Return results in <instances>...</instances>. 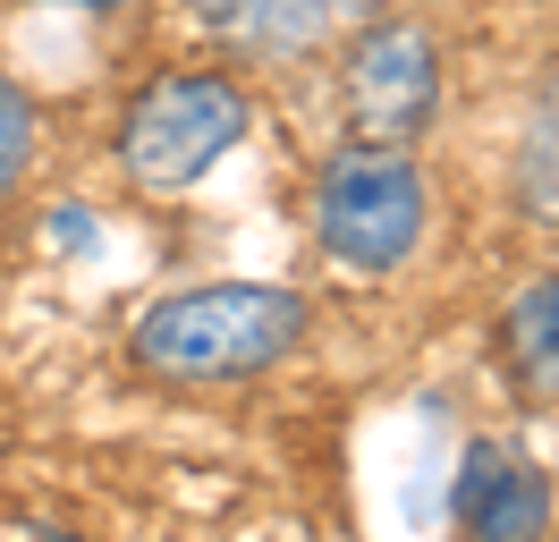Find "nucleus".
I'll list each match as a JSON object with an SVG mask.
<instances>
[{"instance_id":"nucleus-1","label":"nucleus","mask_w":559,"mask_h":542,"mask_svg":"<svg viewBox=\"0 0 559 542\" xmlns=\"http://www.w3.org/2000/svg\"><path fill=\"white\" fill-rule=\"evenodd\" d=\"M314 339V297L297 280H195L128 322V365L162 390H238Z\"/></svg>"},{"instance_id":"nucleus-2","label":"nucleus","mask_w":559,"mask_h":542,"mask_svg":"<svg viewBox=\"0 0 559 542\" xmlns=\"http://www.w3.org/2000/svg\"><path fill=\"white\" fill-rule=\"evenodd\" d=\"M254 136V94L221 60H170L136 76L110 119V169L128 196H187Z\"/></svg>"},{"instance_id":"nucleus-3","label":"nucleus","mask_w":559,"mask_h":542,"mask_svg":"<svg viewBox=\"0 0 559 542\" xmlns=\"http://www.w3.org/2000/svg\"><path fill=\"white\" fill-rule=\"evenodd\" d=\"M432 221H441V187H432L424 153H407V144H356V136H340L314 162V178H306L314 255L356 271V280L407 271L432 246Z\"/></svg>"},{"instance_id":"nucleus-4","label":"nucleus","mask_w":559,"mask_h":542,"mask_svg":"<svg viewBox=\"0 0 559 542\" xmlns=\"http://www.w3.org/2000/svg\"><path fill=\"white\" fill-rule=\"evenodd\" d=\"M331 94H340V136L424 153V136L450 102V43L407 0L373 9V17H356V34L331 43Z\"/></svg>"},{"instance_id":"nucleus-5","label":"nucleus","mask_w":559,"mask_h":542,"mask_svg":"<svg viewBox=\"0 0 559 542\" xmlns=\"http://www.w3.org/2000/svg\"><path fill=\"white\" fill-rule=\"evenodd\" d=\"M187 26L204 34V60L288 76V68L331 60L348 17L331 0H187Z\"/></svg>"},{"instance_id":"nucleus-6","label":"nucleus","mask_w":559,"mask_h":542,"mask_svg":"<svg viewBox=\"0 0 559 542\" xmlns=\"http://www.w3.org/2000/svg\"><path fill=\"white\" fill-rule=\"evenodd\" d=\"M457 542H551L559 526V474L509 440H475L450 492Z\"/></svg>"},{"instance_id":"nucleus-7","label":"nucleus","mask_w":559,"mask_h":542,"mask_svg":"<svg viewBox=\"0 0 559 542\" xmlns=\"http://www.w3.org/2000/svg\"><path fill=\"white\" fill-rule=\"evenodd\" d=\"M500 196H509V212H518V229H534V237L559 246V68L525 94V110H518Z\"/></svg>"},{"instance_id":"nucleus-8","label":"nucleus","mask_w":559,"mask_h":542,"mask_svg":"<svg viewBox=\"0 0 559 542\" xmlns=\"http://www.w3.org/2000/svg\"><path fill=\"white\" fill-rule=\"evenodd\" d=\"M500 373L518 399H559V263L518 280V297L500 305Z\"/></svg>"},{"instance_id":"nucleus-9","label":"nucleus","mask_w":559,"mask_h":542,"mask_svg":"<svg viewBox=\"0 0 559 542\" xmlns=\"http://www.w3.org/2000/svg\"><path fill=\"white\" fill-rule=\"evenodd\" d=\"M35 162H43V102L17 68L0 60V212L35 187Z\"/></svg>"},{"instance_id":"nucleus-10","label":"nucleus","mask_w":559,"mask_h":542,"mask_svg":"<svg viewBox=\"0 0 559 542\" xmlns=\"http://www.w3.org/2000/svg\"><path fill=\"white\" fill-rule=\"evenodd\" d=\"M0 542H85L69 508H43V500H9L0 492Z\"/></svg>"},{"instance_id":"nucleus-11","label":"nucleus","mask_w":559,"mask_h":542,"mask_svg":"<svg viewBox=\"0 0 559 542\" xmlns=\"http://www.w3.org/2000/svg\"><path fill=\"white\" fill-rule=\"evenodd\" d=\"M35 9H76V17H128L144 0H35Z\"/></svg>"},{"instance_id":"nucleus-12","label":"nucleus","mask_w":559,"mask_h":542,"mask_svg":"<svg viewBox=\"0 0 559 542\" xmlns=\"http://www.w3.org/2000/svg\"><path fill=\"white\" fill-rule=\"evenodd\" d=\"M340 17H373V9H399V0H331Z\"/></svg>"}]
</instances>
